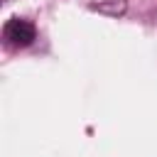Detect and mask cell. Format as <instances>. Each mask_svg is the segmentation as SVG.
Masks as SVG:
<instances>
[{
  "label": "cell",
  "mask_w": 157,
  "mask_h": 157,
  "mask_svg": "<svg viewBox=\"0 0 157 157\" xmlns=\"http://www.w3.org/2000/svg\"><path fill=\"white\" fill-rule=\"evenodd\" d=\"M2 37H5V44L12 47V49H25L34 42L37 37V29L29 20H22V17H12L5 22L2 27Z\"/></svg>",
  "instance_id": "1"
}]
</instances>
